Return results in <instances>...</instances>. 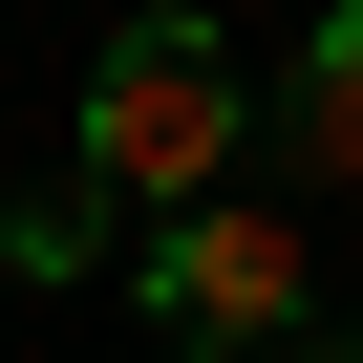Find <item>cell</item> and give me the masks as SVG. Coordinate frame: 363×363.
I'll use <instances>...</instances> for the list:
<instances>
[{
  "label": "cell",
  "instance_id": "obj_3",
  "mask_svg": "<svg viewBox=\"0 0 363 363\" xmlns=\"http://www.w3.org/2000/svg\"><path fill=\"white\" fill-rule=\"evenodd\" d=\"M278 128H299V171H320V193H363V0H320V43H299Z\"/></svg>",
  "mask_w": 363,
  "mask_h": 363
},
{
  "label": "cell",
  "instance_id": "obj_1",
  "mask_svg": "<svg viewBox=\"0 0 363 363\" xmlns=\"http://www.w3.org/2000/svg\"><path fill=\"white\" fill-rule=\"evenodd\" d=\"M235 128H257V86H235V43L193 22V0L107 22V65H86V193H107V214H193V193H235Z\"/></svg>",
  "mask_w": 363,
  "mask_h": 363
},
{
  "label": "cell",
  "instance_id": "obj_4",
  "mask_svg": "<svg viewBox=\"0 0 363 363\" xmlns=\"http://www.w3.org/2000/svg\"><path fill=\"white\" fill-rule=\"evenodd\" d=\"M86 257H107V193H86V171H65V193H22V214H0V278H22V299H43V278H86Z\"/></svg>",
  "mask_w": 363,
  "mask_h": 363
},
{
  "label": "cell",
  "instance_id": "obj_2",
  "mask_svg": "<svg viewBox=\"0 0 363 363\" xmlns=\"http://www.w3.org/2000/svg\"><path fill=\"white\" fill-rule=\"evenodd\" d=\"M299 299H320V257H299V214H257V193H193V214L150 235V320L193 342V363H278Z\"/></svg>",
  "mask_w": 363,
  "mask_h": 363
}]
</instances>
